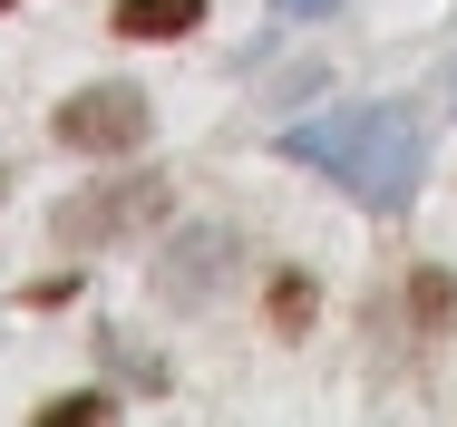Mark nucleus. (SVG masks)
Masks as SVG:
<instances>
[{
    "label": "nucleus",
    "mask_w": 457,
    "mask_h": 427,
    "mask_svg": "<svg viewBox=\"0 0 457 427\" xmlns=\"http://www.w3.org/2000/svg\"><path fill=\"white\" fill-rule=\"evenodd\" d=\"M282 156L292 166H321L341 194H361L370 214H399L419 194V166H428V136L409 107H341V117H312V127H282Z\"/></svg>",
    "instance_id": "nucleus-1"
},
{
    "label": "nucleus",
    "mask_w": 457,
    "mask_h": 427,
    "mask_svg": "<svg viewBox=\"0 0 457 427\" xmlns=\"http://www.w3.org/2000/svg\"><path fill=\"white\" fill-rule=\"evenodd\" d=\"M166 204H176V194H166L156 166H107L97 185H79V194L49 204V243H137Z\"/></svg>",
    "instance_id": "nucleus-2"
},
{
    "label": "nucleus",
    "mask_w": 457,
    "mask_h": 427,
    "mask_svg": "<svg viewBox=\"0 0 457 427\" xmlns=\"http://www.w3.org/2000/svg\"><path fill=\"white\" fill-rule=\"evenodd\" d=\"M49 136H59L69 156L117 166V156H137V146L156 136V107H146V87H69V97L49 107Z\"/></svg>",
    "instance_id": "nucleus-3"
},
{
    "label": "nucleus",
    "mask_w": 457,
    "mask_h": 427,
    "mask_svg": "<svg viewBox=\"0 0 457 427\" xmlns=\"http://www.w3.org/2000/svg\"><path fill=\"white\" fill-rule=\"evenodd\" d=\"M195 20H204V0H117V10H107L117 39H185Z\"/></svg>",
    "instance_id": "nucleus-4"
},
{
    "label": "nucleus",
    "mask_w": 457,
    "mask_h": 427,
    "mask_svg": "<svg viewBox=\"0 0 457 427\" xmlns=\"http://www.w3.org/2000/svg\"><path fill=\"white\" fill-rule=\"evenodd\" d=\"M263 321H273V341H302V331L321 321V282H312V272H273V292H263Z\"/></svg>",
    "instance_id": "nucleus-5"
},
{
    "label": "nucleus",
    "mask_w": 457,
    "mask_h": 427,
    "mask_svg": "<svg viewBox=\"0 0 457 427\" xmlns=\"http://www.w3.org/2000/svg\"><path fill=\"white\" fill-rule=\"evenodd\" d=\"M214 262H234V243H224V234H185V243H176V262H166V301H195Z\"/></svg>",
    "instance_id": "nucleus-6"
},
{
    "label": "nucleus",
    "mask_w": 457,
    "mask_h": 427,
    "mask_svg": "<svg viewBox=\"0 0 457 427\" xmlns=\"http://www.w3.org/2000/svg\"><path fill=\"white\" fill-rule=\"evenodd\" d=\"M409 321H419V331H448L457 321V272L448 262H419V272H409Z\"/></svg>",
    "instance_id": "nucleus-7"
},
{
    "label": "nucleus",
    "mask_w": 457,
    "mask_h": 427,
    "mask_svg": "<svg viewBox=\"0 0 457 427\" xmlns=\"http://www.w3.org/2000/svg\"><path fill=\"white\" fill-rule=\"evenodd\" d=\"M69 418H117L107 389H69V398H39V427H69Z\"/></svg>",
    "instance_id": "nucleus-8"
},
{
    "label": "nucleus",
    "mask_w": 457,
    "mask_h": 427,
    "mask_svg": "<svg viewBox=\"0 0 457 427\" xmlns=\"http://www.w3.org/2000/svg\"><path fill=\"white\" fill-rule=\"evenodd\" d=\"M20 301H29V311H59V301H79V272H49V282H29Z\"/></svg>",
    "instance_id": "nucleus-9"
},
{
    "label": "nucleus",
    "mask_w": 457,
    "mask_h": 427,
    "mask_svg": "<svg viewBox=\"0 0 457 427\" xmlns=\"http://www.w3.org/2000/svg\"><path fill=\"white\" fill-rule=\"evenodd\" d=\"M282 20H331V10H341V0H273Z\"/></svg>",
    "instance_id": "nucleus-10"
},
{
    "label": "nucleus",
    "mask_w": 457,
    "mask_h": 427,
    "mask_svg": "<svg viewBox=\"0 0 457 427\" xmlns=\"http://www.w3.org/2000/svg\"><path fill=\"white\" fill-rule=\"evenodd\" d=\"M0 10H10V0H0Z\"/></svg>",
    "instance_id": "nucleus-11"
}]
</instances>
